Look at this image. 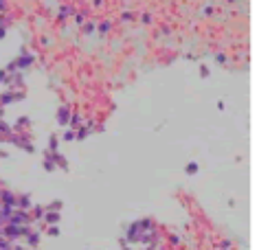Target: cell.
Masks as SVG:
<instances>
[{
    "instance_id": "1",
    "label": "cell",
    "mask_w": 259,
    "mask_h": 250,
    "mask_svg": "<svg viewBox=\"0 0 259 250\" xmlns=\"http://www.w3.org/2000/svg\"><path fill=\"white\" fill-rule=\"evenodd\" d=\"M187 171H189V174H193V171H196V163H191L189 167H187Z\"/></svg>"
}]
</instances>
